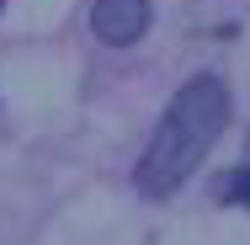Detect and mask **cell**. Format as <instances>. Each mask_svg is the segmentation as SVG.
Listing matches in <instances>:
<instances>
[{
    "mask_svg": "<svg viewBox=\"0 0 250 245\" xmlns=\"http://www.w3.org/2000/svg\"><path fill=\"white\" fill-rule=\"evenodd\" d=\"M218 192H224V202H240V208H250V165H240L234 176H224V181H218Z\"/></svg>",
    "mask_w": 250,
    "mask_h": 245,
    "instance_id": "3957f363",
    "label": "cell"
},
{
    "mask_svg": "<svg viewBox=\"0 0 250 245\" xmlns=\"http://www.w3.org/2000/svg\"><path fill=\"white\" fill-rule=\"evenodd\" d=\"M91 32L106 48H128L149 32V0H96L91 5Z\"/></svg>",
    "mask_w": 250,
    "mask_h": 245,
    "instance_id": "7a4b0ae2",
    "label": "cell"
},
{
    "mask_svg": "<svg viewBox=\"0 0 250 245\" xmlns=\"http://www.w3.org/2000/svg\"><path fill=\"white\" fill-rule=\"evenodd\" d=\"M224 123H229V91H224V80L218 75H192L170 107H165V117H160V128H154L149 149H144V160H139V192L144 197H170L181 192V181L197 171L202 160H208V149L218 144V134H224Z\"/></svg>",
    "mask_w": 250,
    "mask_h": 245,
    "instance_id": "6da1fadb",
    "label": "cell"
}]
</instances>
